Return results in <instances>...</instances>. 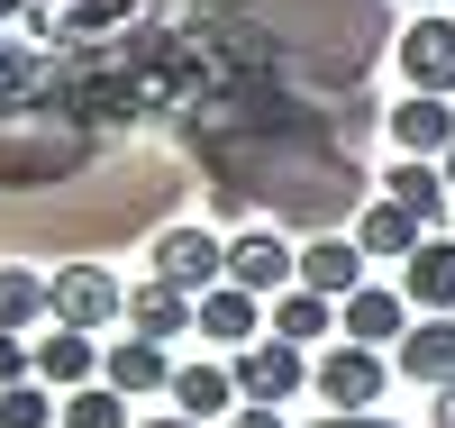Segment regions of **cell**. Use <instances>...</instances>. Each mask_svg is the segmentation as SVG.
<instances>
[{"label":"cell","instance_id":"obj_1","mask_svg":"<svg viewBox=\"0 0 455 428\" xmlns=\"http://www.w3.org/2000/svg\"><path fill=\"white\" fill-rule=\"evenodd\" d=\"M146 274L201 301V292L228 283V238H210L201 219H192V228H156V246H146Z\"/></svg>","mask_w":455,"mask_h":428},{"label":"cell","instance_id":"obj_2","mask_svg":"<svg viewBox=\"0 0 455 428\" xmlns=\"http://www.w3.org/2000/svg\"><path fill=\"white\" fill-rule=\"evenodd\" d=\"M392 64H401V83H410V92L455 101V19H446V10H419V19L392 36Z\"/></svg>","mask_w":455,"mask_h":428},{"label":"cell","instance_id":"obj_3","mask_svg":"<svg viewBox=\"0 0 455 428\" xmlns=\"http://www.w3.org/2000/svg\"><path fill=\"white\" fill-rule=\"evenodd\" d=\"M228 374H237V401H255V410H283L291 392H310V356H300V346H283V337L237 346V356H228Z\"/></svg>","mask_w":455,"mask_h":428},{"label":"cell","instance_id":"obj_4","mask_svg":"<svg viewBox=\"0 0 455 428\" xmlns=\"http://www.w3.org/2000/svg\"><path fill=\"white\" fill-rule=\"evenodd\" d=\"M383 383H392V356H383V346H347V337H337L328 356L310 365V392H319L328 410H373V401H383Z\"/></svg>","mask_w":455,"mask_h":428},{"label":"cell","instance_id":"obj_5","mask_svg":"<svg viewBox=\"0 0 455 428\" xmlns=\"http://www.w3.org/2000/svg\"><path fill=\"white\" fill-rule=\"evenodd\" d=\"M55 328H109V319H128V283L109 274V264H55Z\"/></svg>","mask_w":455,"mask_h":428},{"label":"cell","instance_id":"obj_6","mask_svg":"<svg viewBox=\"0 0 455 428\" xmlns=\"http://www.w3.org/2000/svg\"><path fill=\"white\" fill-rule=\"evenodd\" d=\"M228 283H246L255 301H283L300 283V246L274 228H246V238H228Z\"/></svg>","mask_w":455,"mask_h":428},{"label":"cell","instance_id":"obj_7","mask_svg":"<svg viewBox=\"0 0 455 428\" xmlns=\"http://www.w3.org/2000/svg\"><path fill=\"white\" fill-rule=\"evenodd\" d=\"M337 337H347V346H401L410 337V292L364 283L355 301H337Z\"/></svg>","mask_w":455,"mask_h":428},{"label":"cell","instance_id":"obj_8","mask_svg":"<svg viewBox=\"0 0 455 428\" xmlns=\"http://www.w3.org/2000/svg\"><path fill=\"white\" fill-rule=\"evenodd\" d=\"M128 328H137V337H164V346H173V337H201V301L173 292V283H156V274H137V283H128Z\"/></svg>","mask_w":455,"mask_h":428},{"label":"cell","instance_id":"obj_9","mask_svg":"<svg viewBox=\"0 0 455 428\" xmlns=\"http://www.w3.org/2000/svg\"><path fill=\"white\" fill-rule=\"evenodd\" d=\"M264 337H283V346H328V337H337V301L310 292V283H291L283 301H264Z\"/></svg>","mask_w":455,"mask_h":428},{"label":"cell","instance_id":"obj_10","mask_svg":"<svg viewBox=\"0 0 455 428\" xmlns=\"http://www.w3.org/2000/svg\"><path fill=\"white\" fill-rule=\"evenodd\" d=\"M164 401H173L182 419H219V428L246 410V401H237V374L210 365V356H201V365H173V392H164Z\"/></svg>","mask_w":455,"mask_h":428},{"label":"cell","instance_id":"obj_11","mask_svg":"<svg viewBox=\"0 0 455 428\" xmlns=\"http://www.w3.org/2000/svg\"><path fill=\"white\" fill-rule=\"evenodd\" d=\"M392 374L446 392V383H455V319H410V337L392 346Z\"/></svg>","mask_w":455,"mask_h":428},{"label":"cell","instance_id":"obj_12","mask_svg":"<svg viewBox=\"0 0 455 428\" xmlns=\"http://www.w3.org/2000/svg\"><path fill=\"white\" fill-rule=\"evenodd\" d=\"M401 292L419 319H455V238H428L419 255L401 264Z\"/></svg>","mask_w":455,"mask_h":428},{"label":"cell","instance_id":"obj_13","mask_svg":"<svg viewBox=\"0 0 455 428\" xmlns=\"http://www.w3.org/2000/svg\"><path fill=\"white\" fill-rule=\"evenodd\" d=\"M100 383H109V392H173V356H164V337H137L128 328V346H109V356H100Z\"/></svg>","mask_w":455,"mask_h":428},{"label":"cell","instance_id":"obj_14","mask_svg":"<svg viewBox=\"0 0 455 428\" xmlns=\"http://www.w3.org/2000/svg\"><path fill=\"white\" fill-rule=\"evenodd\" d=\"M201 337H210V346H228V356H237V346H255V337H264V301H255L246 283L201 292Z\"/></svg>","mask_w":455,"mask_h":428},{"label":"cell","instance_id":"obj_15","mask_svg":"<svg viewBox=\"0 0 455 428\" xmlns=\"http://www.w3.org/2000/svg\"><path fill=\"white\" fill-rule=\"evenodd\" d=\"M392 137H401V155H428V165H446V146H455V101H428V92H410L392 119H383Z\"/></svg>","mask_w":455,"mask_h":428},{"label":"cell","instance_id":"obj_16","mask_svg":"<svg viewBox=\"0 0 455 428\" xmlns=\"http://www.w3.org/2000/svg\"><path fill=\"white\" fill-rule=\"evenodd\" d=\"M100 356L109 346H92V328H55L36 346V383H46V392H83V383H100Z\"/></svg>","mask_w":455,"mask_h":428},{"label":"cell","instance_id":"obj_17","mask_svg":"<svg viewBox=\"0 0 455 428\" xmlns=\"http://www.w3.org/2000/svg\"><path fill=\"white\" fill-rule=\"evenodd\" d=\"M355 246L364 255H392V264H410L428 246V219L419 210H401V201H364V219H355Z\"/></svg>","mask_w":455,"mask_h":428},{"label":"cell","instance_id":"obj_18","mask_svg":"<svg viewBox=\"0 0 455 428\" xmlns=\"http://www.w3.org/2000/svg\"><path fill=\"white\" fill-rule=\"evenodd\" d=\"M300 283L328 292V301H355L364 292V246L355 238H310L300 246Z\"/></svg>","mask_w":455,"mask_h":428},{"label":"cell","instance_id":"obj_19","mask_svg":"<svg viewBox=\"0 0 455 428\" xmlns=\"http://www.w3.org/2000/svg\"><path fill=\"white\" fill-rule=\"evenodd\" d=\"M383 201H401V210H419L428 228L455 210V182H446V165H428V155H401V165L383 174Z\"/></svg>","mask_w":455,"mask_h":428},{"label":"cell","instance_id":"obj_20","mask_svg":"<svg viewBox=\"0 0 455 428\" xmlns=\"http://www.w3.org/2000/svg\"><path fill=\"white\" fill-rule=\"evenodd\" d=\"M36 319H55V283H46V274H28V264H0V328L28 337Z\"/></svg>","mask_w":455,"mask_h":428},{"label":"cell","instance_id":"obj_21","mask_svg":"<svg viewBox=\"0 0 455 428\" xmlns=\"http://www.w3.org/2000/svg\"><path fill=\"white\" fill-rule=\"evenodd\" d=\"M64 428H128V392H109V383L64 392Z\"/></svg>","mask_w":455,"mask_h":428},{"label":"cell","instance_id":"obj_22","mask_svg":"<svg viewBox=\"0 0 455 428\" xmlns=\"http://www.w3.org/2000/svg\"><path fill=\"white\" fill-rule=\"evenodd\" d=\"M46 419H64V392H46V383H10L0 392V428H46Z\"/></svg>","mask_w":455,"mask_h":428},{"label":"cell","instance_id":"obj_23","mask_svg":"<svg viewBox=\"0 0 455 428\" xmlns=\"http://www.w3.org/2000/svg\"><path fill=\"white\" fill-rule=\"evenodd\" d=\"M10 383H36V346H19L10 328H0V392H10Z\"/></svg>","mask_w":455,"mask_h":428},{"label":"cell","instance_id":"obj_24","mask_svg":"<svg viewBox=\"0 0 455 428\" xmlns=\"http://www.w3.org/2000/svg\"><path fill=\"white\" fill-rule=\"evenodd\" d=\"M310 428H401V419H373V410H328V419H310Z\"/></svg>","mask_w":455,"mask_h":428},{"label":"cell","instance_id":"obj_25","mask_svg":"<svg viewBox=\"0 0 455 428\" xmlns=\"http://www.w3.org/2000/svg\"><path fill=\"white\" fill-rule=\"evenodd\" d=\"M228 428H283V410H255V401H246V410L228 419Z\"/></svg>","mask_w":455,"mask_h":428},{"label":"cell","instance_id":"obj_26","mask_svg":"<svg viewBox=\"0 0 455 428\" xmlns=\"http://www.w3.org/2000/svg\"><path fill=\"white\" fill-rule=\"evenodd\" d=\"M428 419H437V428H455V383H446V392H428Z\"/></svg>","mask_w":455,"mask_h":428},{"label":"cell","instance_id":"obj_27","mask_svg":"<svg viewBox=\"0 0 455 428\" xmlns=\"http://www.w3.org/2000/svg\"><path fill=\"white\" fill-rule=\"evenodd\" d=\"M137 428H192V419H137Z\"/></svg>","mask_w":455,"mask_h":428},{"label":"cell","instance_id":"obj_28","mask_svg":"<svg viewBox=\"0 0 455 428\" xmlns=\"http://www.w3.org/2000/svg\"><path fill=\"white\" fill-rule=\"evenodd\" d=\"M446 182H455V146H446Z\"/></svg>","mask_w":455,"mask_h":428},{"label":"cell","instance_id":"obj_29","mask_svg":"<svg viewBox=\"0 0 455 428\" xmlns=\"http://www.w3.org/2000/svg\"><path fill=\"white\" fill-rule=\"evenodd\" d=\"M410 10H437V0H410Z\"/></svg>","mask_w":455,"mask_h":428}]
</instances>
